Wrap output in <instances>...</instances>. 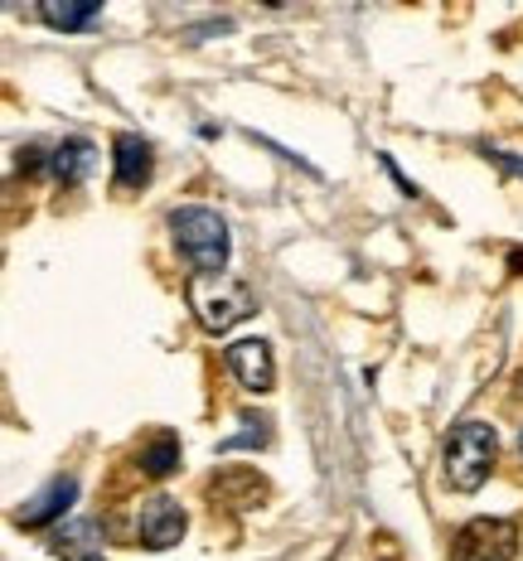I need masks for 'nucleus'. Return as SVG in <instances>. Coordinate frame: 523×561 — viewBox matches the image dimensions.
Segmentation results:
<instances>
[{
    "label": "nucleus",
    "instance_id": "0eeeda50",
    "mask_svg": "<svg viewBox=\"0 0 523 561\" xmlns=\"http://www.w3.org/2000/svg\"><path fill=\"white\" fill-rule=\"evenodd\" d=\"M184 508L174 504L170 494H156V499H146L141 513H136V533H141V542L150 547V552H166V547H174L184 537Z\"/></svg>",
    "mask_w": 523,
    "mask_h": 561
},
{
    "label": "nucleus",
    "instance_id": "1a4fd4ad",
    "mask_svg": "<svg viewBox=\"0 0 523 561\" xmlns=\"http://www.w3.org/2000/svg\"><path fill=\"white\" fill-rule=\"evenodd\" d=\"M102 547H107V537H102L98 518H73L49 537V552L64 561H102Z\"/></svg>",
    "mask_w": 523,
    "mask_h": 561
},
{
    "label": "nucleus",
    "instance_id": "f03ea898",
    "mask_svg": "<svg viewBox=\"0 0 523 561\" xmlns=\"http://www.w3.org/2000/svg\"><path fill=\"white\" fill-rule=\"evenodd\" d=\"M494 455H499V436L490 421H461V426H451L446 436V484L456 489V494H475V489L490 479L494 470Z\"/></svg>",
    "mask_w": 523,
    "mask_h": 561
},
{
    "label": "nucleus",
    "instance_id": "39448f33",
    "mask_svg": "<svg viewBox=\"0 0 523 561\" xmlns=\"http://www.w3.org/2000/svg\"><path fill=\"white\" fill-rule=\"evenodd\" d=\"M73 499H78V479L73 474H54L39 494H30L25 504H20L15 523L20 528H30V533H39V528H49V523L64 518V513L73 508Z\"/></svg>",
    "mask_w": 523,
    "mask_h": 561
},
{
    "label": "nucleus",
    "instance_id": "4468645a",
    "mask_svg": "<svg viewBox=\"0 0 523 561\" xmlns=\"http://www.w3.org/2000/svg\"><path fill=\"white\" fill-rule=\"evenodd\" d=\"M15 160H20V170H25V174H34V170L44 165V150H39V146H25Z\"/></svg>",
    "mask_w": 523,
    "mask_h": 561
},
{
    "label": "nucleus",
    "instance_id": "9b49d317",
    "mask_svg": "<svg viewBox=\"0 0 523 561\" xmlns=\"http://www.w3.org/2000/svg\"><path fill=\"white\" fill-rule=\"evenodd\" d=\"M98 15H102L98 0H44V5H39V20H44V25H49V30H64V34H68V30H88Z\"/></svg>",
    "mask_w": 523,
    "mask_h": 561
},
{
    "label": "nucleus",
    "instance_id": "f8f14e48",
    "mask_svg": "<svg viewBox=\"0 0 523 561\" xmlns=\"http://www.w3.org/2000/svg\"><path fill=\"white\" fill-rule=\"evenodd\" d=\"M141 470H146L150 479H166V474L180 470V440H174L170 431H160V436L141 450Z\"/></svg>",
    "mask_w": 523,
    "mask_h": 561
},
{
    "label": "nucleus",
    "instance_id": "7ed1b4c3",
    "mask_svg": "<svg viewBox=\"0 0 523 561\" xmlns=\"http://www.w3.org/2000/svg\"><path fill=\"white\" fill-rule=\"evenodd\" d=\"M184 296H190V310L200 314V324L208 334H228L232 324L258 314V296H252V286L238 276H194L190 286H184Z\"/></svg>",
    "mask_w": 523,
    "mask_h": 561
},
{
    "label": "nucleus",
    "instance_id": "6e6552de",
    "mask_svg": "<svg viewBox=\"0 0 523 561\" xmlns=\"http://www.w3.org/2000/svg\"><path fill=\"white\" fill-rule=\"evenodd\" d=\"M112 156H116V190H146L150 170H156V150H150V140L136 136V131H116Z\"/></svg>",
    "mask_w": 523,
    "mask_h": 561
},
{
    "label": "nucleus",
    "instance_id": "ddd939ff",
    "mask_svg": "<svg viewBox=\"0 0 523 561\" xmlns=\"http://www.w3.org/2000/svg\"><path fill=\"white\" fill-rule=\"evenodd\" d=\"M262 440H266V421L258 416V421H252V416H242V436H228L224 440V446H218V450H238V446H262Z\"/></svg>",
    "mask_w": 523,
    "mask_h": 561
},
{
    "label": "nucleus",
    "instance_id": "dca6fc26",
    "mask_svg": "<svg viewBox=\"0 0 523 561\" xmlns=\"http://www.w3.org/2000/svg\"><path fill=\"white\" fill-rule=\"evenodd\" d=\"M519 446H523V431H519Z\"/></svg>",
    "mask_w": 523,
    "mask_h": 561
},
{
    "label": "nucleus",
    "instance_id": "20e7f679",
    "mask_svg": "<svg viewBox=\"0 0 523 561\" xmlns=\"http://www.w3.org/2000/svg\"><path fill=\"white\" fill-rule=\"evenodd\" d=\"M519 528L509 518H470L451 537V561H514Z\"/></svg>",
    "mask_w": 523,
    "mask_h": 561
},
{
    "label": "nucleus",
    "instance_id": "f257e3e1",
    "mask_svg": "<svg viewBox=\"0 0 523 561\" xmlns=\"http://www.w3.org/2000/svg\"><path fill=\"white\" fill-rule=\"evenodd\" d=\"M170 238L174 248L190 256V266L200 276H224L228 266V224L204 204H184V208H170Z\"/></svg>",
    "mask_w": 523,
    "mask_h": 561
},
{
    "label": "nucleus",
    "instance_id": "2eb2a0df",
    "mask_svg": "<svg viewBox=\"0 0 523 561\" xmlns=\"http://www.w3.org/2000/svg\"><path fill=\"white\" fill-rule=\"evenodd\" d=\"M485 156H490V160H499V165H504V170L523 174V160H519V156H504V150H485Z\"/></svg>",
    "mask_w": 523,
    "mask_h": 561
},
{
    "label": "nucleus",
    "instance_id": "423d86ee",
    "mask_svg": "<svg viewBox=\"0 0 523 561\" xmlns=\"http://www.w3.org/2000/svg\"><path fill=\"white\" fill-rule=\"evenodd\" d=\"M224 364L248 392H272L276 358H272V344H266V339H238V344L224 354Z\"/></svg>",
    "mask_w": 523,
    "mask_h": 561
},
{
    "label": "nucleus",
    "instance_id": "9d476101",
    "mask_svg": "<svg viewBox=\"0 0 523 561\" xmlns=\"http://www.w3.org/2000/svg\"><path fill=\"white\" fill-rule=\"evenodd\" d=\"M92 165H98V150H92V140L83 136H68L64 146H54V160H49V170L58 174L64 184H83Z\"/></svg>",
    "mask_w": 523,
    "mask_h": 561
}]
</instances>
